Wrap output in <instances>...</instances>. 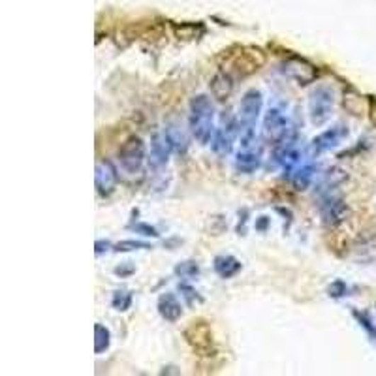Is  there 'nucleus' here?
I'll use <instances>...</instances> for the list:
<instances>
[{
  "mask_svg": "<svg viewBox=\"0 0 376 376\" xmlns=\"http://www.w3.org/2000/svg\"><path fill=\"white\" fill-rule=\"evenodd\" d=\"M215 130V104L207 94L192 96L188 104V132L200 145H209L213 142Z\"/></svg>",
  "mask_w": 376,
  "mask_h": 376,
  "instance_id": "f257e3e1",
  "label": "nucleus"
},
{
  "mask_svg": "<svg viewBox=\"0 0 376 376\" xmlns=\"http://www.w3.org/2000/svg\"><path fill=\"white\" fill-rule=\"evenodd\" d=\"M263 113V94L258 89H249L239 102V147L256 145V126Z\"/></svg>",
  "mask_w": 376,
  "mask_h": 376,
  "instance_id": "f03ea898",
  "label": "nucleus"
},
{
  "mask_svg": "<svg viewBox=\"0 0 376 376\" xmlns=\"http://www.w3.org/2000/svg\"><path fill=\"white\" fill-rule=\"evenodd\" d=\"M226 62L220 64V70L228 72L234 77H246L258 72L266 64V53L262 50H258V47H251V45H246V47H237V53H232V51H224L222 55Z\"/></svg>",
  "mask_w": 376,
  "mask_h": 376,
  "instance_id": "7ed1b4c3",
  "label": "nucleus"
},
{
  "mask_svg": "<svg viewBox=\"0 0 376 376\" xmlns=\"http://www.w3.org/2000/svg\"><path fill=\"white\" fill-rule=\"evenodd\" d=\"M297 134L295 126L292 125V119L288 115L284 113L283 109L273 106L263 113V123H262V137L263 142L269 145H278L280 142H284L286 137Z\"/></svg>",
  "mask_w": 376,
  "mask_h": 376,
  "instance_id": "20e7f679",
  "label": "nucleus"
},
{
  "mask_svg": "<svg viewBox=\"0 0 376 376\" xmlns=\"http://www.w3.org/2000/svg\"><path fill=\"white\" fill-rule=\"evenodd\" d=\"M309 119L314 126H324L329 123L335 111V91L331 85H318L309 96Z\"/></svg>",
  "mask_w": 376,
  "mask_h": 376,
  "instance_id": "39448f33",
  "label": "nucleus"
},
{
  "mask_svg": "<svg viewBox=\"0 0 376 376\" xmlns=\"http://www.w3.org/2000/svg\"><path fill=\"white\" fill-rule=\"evenodd\" d=\"M239 136V119L232 111H224L213 136V151L218 156H228L234 151L235 137Z\"/></svg>",
  "mask_w": 376,
  "mask_h": 376,
  "instance_id": "423d86ee",
  "label": "nucleus"
},
{
  "mask_svg": "<svg viewBox=\"0 0 376 376\" xmlns=\"http://www.w3.org/2000/svg\"><path fill=\"white\" fill-rule=\"evenodd\" d=\"M117 159H119L120 168L125 169L126 173H139L143 164L147 162V147L139 136H130L117 151Z\"/></svg>",
  "mask_w": 376,
  "mask_h": 376,
  "instance_id": "0eeeda50",
  "label": "nucleus"
},
{
  "mask_svg": "<svg viewBox=\"0 0 376 376\" xmlns=\"http://www.w3.org/2000/svg\"><path fill=\"white\" fill-rule=\"evenodd\" d=\"M280 72L284 76L295 81L301 87H307L318 79L320 76V70H318L317 64H312L311 60L303 59L300 55H290L288 59L280 62Z\"/></svg>",
  "mask_w": 376,
  "mask_h": 376,
  "instance_id": "6e6552de",
  "label": "nucleus"
},
{
  "mask_svg": "<svg viewBox=\"0 0 376 376\" xmlns=\"http://www.w3.org/2000/svg\"><path fill=\"white\" fill-rule=\"evenodd\" d=\"M185 338L188 346H190L198 355H215L217 352V344H215L213 329L205 320H194L190 326L185 329Z\"/></svg>",
  "mask_w": 376,
  "mask_h": 376,
  "instance_id": "1a4fd4ad",
  "label": "nucleus"
},
{
  "mask_svg": "<svg viewBox=\"0 0 376 376\" xmlns=\"http://www.w3.org/2000/svg\"><path fill=\"white\" fill-rule=\"evenodd\" d=\"M318 211H320L322 224L327 228H337L350 215V207L346 205V202L337 194H331V192L322 194V202L318 205Z\"/></svg>",
  "mask_w": 376,
  "mask_h": 376,
  "instance_id": "9d476101",
  "label": "nucleus"
},
{
  "mask_svg": "<svg viewBox=\"0 0 376 376\" xmlns=\"http://www.w3.org/2000/svg\"><path fill=\"white\" fill-rule=\"evenodd\" d=\"M348 128L344 125H335L331 128H326L324 132H320L318 136L312 137L311 149L314 154H322L326 151H331V149L338 147L341 143L348 137Z\"/></svg>",
  "mask_w": 376,
  "mask_h": 376,
  "instance_id": "9b49d317",
  "label": "nucleus"
},
{
  "mask_svg": "<svg viewBox=\"0 0 376 376\" xmlns=\"http://www.w3.org/2000/svg\"><path fill=\"white\" fill-rule=\"evenodd\" d=\"M94 183H96V190L100 196H111L117 190L119 185V171L109 160H100L94 169Z\"/></svg>",
  "mask_w": 376,
  "mask_h": 376,
  "instance_id": "f8f14e48",
  "label": "nucleus"
},
{
  "mask_svg": "<svg viewBox=\"0 0 376 376\" xmlns=\"http://www.w3.org/2000/svg\"><path fill=\"white\" fill-rule=\"evenodd\" d=\"M262 145L256 143V145H249V147H239L234 164L239 173L251 175L262 166Z\"/></svg>",
  "mask_w": 376,
  "mask_h": 376,
  "instance_id": "ddd939ff",
  "label": "nucleus"
},
{
  "mask_svg": "<svg viewBox=\"0 0 376 376\" xmlns=\"http://www.w3.org/2000/svg\"><path fill=\"white\" fill-rule=\"evenodd\" d=\"M173 153V149L169 147L168 139L162 134H154L153 139H151V151L147 154V162L153 169H162L168 166L169 156Z\"/></svg>",
  "mask_w": 376,
  "mask_h": 376,
  "instance_id": "4468645a",
  "label": "nucleus"
},
{
  "mask_svg": "<svg viewBox=\"0 0 376 376\" xmlns=\"http://www.w3.org/2000/svg\"><path fill=\"white\" fill-rule=\"evenodd\" d=\"M156 309H159L160 317L169 324L179 322L181 317H183V303H181L179 297L173 292L160 294L159 301H156Z\"/></svg>",
  "mask_w": 376,
  "mask_h": 376,
  "instance_id": "2eb2a0df",
  "label": "nucleus"
},
{
  "mask_svg": "<svg viewBox=\"0 0 376 376\" xmlns=\"http://www.w3.org/2000/svg\"><path fill=\"white\" fill-rule=\"evenodd\" d=\"M164 136L168 139L169 147L173 149V153L186 154L190 147V136L186 134V130L179 123H168L164 128Z\"/></svg>",
  "mask_w": 376,
  "mask_h": 376,
  "instance_id": "dca6fc26",
  "label": "nucleus"
},
{
  "mask_svg": "<svg viewBox=\"0 0 376 376\" xmlns=\"http://www.w3.org/2000/svg\"><path fill=\"white\" fill-rule=\"evenodd\" d=\"M234 76L228 74V72L218 70L213 76L211 83H209V89H211V94L213 98H217L218 102H224V100L229 98V94L234 93Z\"/></svg>",
  "mask_w": 376,
  "mask_h": 376,
  "instance_id": "f3484780",
  "label": "nucleus"
},
{
  "mask_svg": "<svg viewBox=\"0 0 376 376\" xmlns=\"http://www.w3.org/2000/svg\"><path fill=\"white\" fill-rule=\"evenodd\" d=\"M213 269L218 277L228 280V278L237 277L243 269V263L234 256V254H218L213 260Z\"/></svg>",
  "mask_w": 376,
  "mask_h": 376,
  "instance_id": "a211bd4d",
  "label": "nucleus"
},
{
  "mask_svg": "<svg viewBox=\"0 0 376 376\" xmlns=\"http://www.w3.org/2000/svg\"><path fill=\"white\" fill-rule=\"evenodd\" d=\"M314 175H317V166H314V162L303 160V162L297 166L294 173L290 175V181H292L295 190H307V188L312 185Z\"/></svg>",
  "mask_w": 376,
  "mask_h": 376,
  "instance_id": "6ab92c4d",
  "label": "nucleus"
},
{
  "mask_svg": "<svg viewBox=\"0 0 376 376\" xmlns=\"http://www.w3.org/2000/svg\"><path fill=\"white\" fill-rule=\"evenodd\" d=\"M109 346H111V331H109V327L96 324L94 326V354L102 355L104 352H108Z\"/></svg>",
  "mask_w": 376,
  "mask_h": 376,
  "instance_id": "aec40b11",
  "label": "nucleus"
},
{
  "mask_svg": "<svg viewBox=\"0 0 376 376\" xmlns=\"http://www.w3.org/2000/svg\"><path fill=\"white\" fill-rule=\"evenodd\" d=\"M352 317H354V320L358 322V326L365 331L369 341L376 346V324L371 318V314L365 311H358V309H354V311H352Z\"/></svg>",
  "mask_w": 376,
  "mask_h": 376,
  "instance_id": "412c9836",
  "label": "nucleus"
},
{
  "mask_svg": "<svg viewBox=\"0 0 376 376\" xmlns=\"http://www.w3.org/2000/svg\"><path fill=\"white\" fill-rule=\"evenodd\" d=\"M132 301H134V294L130 290H115L113 295H111V307H113L117 312H126L132 307Z\"/></svg>",
  "mask_w": 376,
  "mask_h": 376,
  "instance_id": "4be33fe9",
  "label": "nucleus"
},
{
  "mask_svg": "<svg viewBox=\"0 0 376 376\" xmlns=\"http://www.w3.org/2000/svg\"><path fill=\"white\" fill-rule=\"evenodd\" d=\"M200 271H202V269H200L198 262H194V260H185V262H179L173 268L175 277L183 278V280H192V278L200 277Z\"/></svg>",
  "mask_w": 376,
  "mask_h": 376,
  "instance_id": "5701e85b",
  "label": "nucleus"
},
{
  "mask_svg": "<svg viewBox=\"0 0 376 376\" xmlns=\"http://www.w3.org/2000/svg\"><path fill=\"white\" fill-rule=\"evenodd\" d=\"M153 245L147 241H137V239H125L119 241L117 245H113V252H134V251H151Z\"/></svg>",
  "mask_w": 376,
  "mask_h": 376,
  "instance_id": "b1692460",
  "label": "nucleus"
},
{
  "mask_svg": "<svg viewBox=\"0 0 376 376\" xmlns=\"http://www.w3.org/2000/svg\"><path fill=\"white\" fill-rule=\"evenodd\" d=\"M179 292H181V297L186 301V305L188 307H194L203 301V295L188 283H179Z\"/></svg>",
  "mask_w": 376,
  "mask_h": 376,
  "instance_id": "393cba45",
  "label": "nucleus"
},
{
  "mask_svg": "<svg viewBox=\"0 0 376 376\" xmlns=\"http://www.w3.org/2000/svg\"><path fill=\"white\" fill-rule=\"evenodd\" d=\"M128 229H132V232H136V234H139L142 237H153V239L160 237L159 229L154 228V226H151V224L142 222V220H137V222H132L130 226H128Z\"/></svg>",
  "mask_w": 376,
  "mask_h": 376,
  "instance_id": "a878e982",
  "label": "nucleus"
},
{
  "mask_svg": "<svg viewBox=\"0 0 376 376\" xmlns=\"http://www.w3.org/2000/svg\"><path fill=\"white\" fill-rule=\"evenodd\" d=\"M348 292L350 286L344 283V280H341V278L333 280V283L329 284V288H327V294H329V297H333V300H341L344 295H348Z\"/></svg>",
  "mask_w": 376,
  "mask_h": 376,
  "instance_id": "bb28decb",
  "label": "nucleus"
},
{
  "mask_svg": "<svg viewBox=\"0 0 376 376\" xmlns=\"http://www.w3.org/2000/svg\"><path fill=\"white\" fill-rule=\"evenodd\" d=\"M113 273L120 278L130 277V275H134V273H136V266H134L132 262H125V263H120V266H117V268L113 269Z\"/></svg>",
  "mask_w": 376,
  "mask_h": 376,
  "instance_id": "cd10ccee",
  "label": "nucleus"
},
{
  "mask_svg": "<svg viewBox=\"0 0 376 376\" xmlns=\"http://www.w3.org/2000/svg\"><path fill=\"white\" fill-rule=\"evenodd\" d=\"M111 251H113V243L109 239H98L94 243V252H96V256H102V254Z\"/></svg>",
  "mask_w": 376,
  "mask_h": 376,
  "instance_id": "c85d7f7f",
  "label": "nucleus"
},
{
  "mask_svg": "<svg viewBox=\"0 0 376 376\" xmlns=\"http://www.w3.org/2000/svg\"><path fill=\"white\" fill-rule=\"evenodd\" d=\"M249 209H243L239 213V220H237V228H235V232L239 235H246V222H249Z\"/></svg>",
  "mask_w": 376,
  "mask_h": 376,
  "instance_id": "c756f323",
  "label": "nucleus"
},
{
  "mask_svg": "<svg viewBox=\"0 0 376 376\" xmlns=\"http://www.w3.org/2000/svg\"><path fill=\"white\" fill-rule=\"evenodd\" d=\"M268 228H269V218L268 217L256 218V229H258V232H266Z\"/></svg>",
  "mask_w": 376,
  "mask_h": 376,
  "instance_id": "7c9ffc66",
  "label": "nucleus"
}]
</instances>
